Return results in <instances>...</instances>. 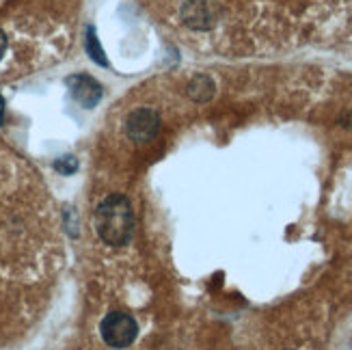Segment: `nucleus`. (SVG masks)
<instances>
[{"label":"nucleus","mask_w":352,"mask_h":350,"mask_svg":"<svg viewBox=\"0 0 352 350\" xmlns=\"http://www.w3.org/2000/svg\"><path fill=\"white\" fill-rule=\"evenodd\" d=\"M96 232L109 247H126L134 234V210L128 197L111 195L96 208Z\"/></svg>","instance_id":"nucleus-1"},{"label":"nucleus","mask_w":352,"mask_h":350,"mask_svg":"<svg viewBox=\"0 0 352 350\" xmlns=\"http://www.w3.org/2000/svg\"><path fill=\"white\" fill-rule=\"evenodd\" d=\"M100 336L106 342V346L111 348H128L136 336H139V325L130 316L124 311H111L104 316V320L100 322Z\"/></svg>","instance_id":"nucleus-2"},{"label":"nucleus","mask_w":352,"mask_h":350,"mask_svg":"<svg viewBox=\"0 0 352 350\" xmlns=\"http://www.w3.org/2000/svg\"><path fill=\"white\" fill-rule=\"evenodd\" d=\"M160 130V115L151 109H136L128 115L126 134L134 143H149Z\"/></svg>","instance_id":"nucleus-3"},{"label":"nucleus","mask_w":352,"mask_h":350,"mask_svg":"<svg viewBox=\"0 0 352 350\" xmlns=\"http://www.w3.org/2000/svg\"><path fill=\"white\" fill-rule=\"evenodd\" d=\"M67 87L72 98L85 109H94V106L102 100V85L91 78L89 74H74L67 78Z\"/></svg>","instance_id":"nucleus-4"},{"label":"nucleus","mask_w":352,"mask_h":350,"mask_svg":"<svg viewBox=\"0 0 352 350\" xmlns=\"http://www.w3.org/2000/svg\"><path fill=\"white\" fill-rule=\"evenodd\" d=\"M182 15H184V22L197 30L212 28L214 22H217V9H214L210 0H186Z\"/></svg>","instance_id":"nucleus-5"},{"label":"nucleus","mask_w":352,"mask_h":350,"mask_svg":"<svg viewBox=\"0 0 352 350\" xmlns=\"http://www.w3.org/2000/svg\"><path fill=\"white\" fill-rule=\"evenodd\" d=\"M188 96L195 102H208L214 96V83L210 76H195V78L188 83Z\"/></svg>","instance_id":"nucleus-6"},{"label":"nucleus","mask_w":352,"mask_h":350,"mask_svg":"<svg viewBox=\"0 0 352 350\" xmlns=\"http://www.w3.org/2000/svg\"><path fill=\"white\" fill-rule=\"evenodd\" d=\"M85 48L91 56V61H96L98 65H109V58H106L104 50H102V45L98 41V35H96V28L94 26H89L87 28V37H85Z\"/></svg>","instance_id":"nucleus-7"},{"label":"nucleus","mask_w":352,"mask_h":350,"mask_svg":"<svg viewBox=\"0 0 352 350\" xmlns=\"http://www.w3.org/2000/svg\"><path fill=\"white\" fill-rule=\"evenodd\" d=\"M54 169L58 173H63V175H72L76 169H78V160H76L74 156H60L56 162H54Z\"/></svg>","instance_id":"nucleus-8"},{"label":"nucleus","mask_w":352,"mask_h":350,"mask_svg":"<svg viewBox=\"0 0 352 350\" xmlns=\"http://www.w3.org/2000/svg\"><path fill=\"white\" fill-rule=\"evenodd\" d=\"M5 50H7V35L0 30V58L5 56Z\"/></svg>","instance_id":"nucleus-9"},{"label":"nucleus","mask_w":352,"mask_h":350,"mask_svg":"<svg viewBox=\"0 0 352 350\" xmlns=\"http://www.w3.org/2000/svg\"><path fill=\"white\" fill-rule=\"evenodd\" d=\"M5 100H3V96H0V126H3L5 124Z\"/></svg>","instance_id":"nucleus-10"}]
</instances>
